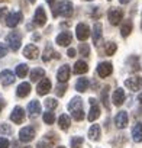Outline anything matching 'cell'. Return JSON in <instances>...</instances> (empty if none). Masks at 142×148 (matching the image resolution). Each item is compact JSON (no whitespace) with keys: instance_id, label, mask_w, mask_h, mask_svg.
<instances>
[{"instance_id":"cell-1","label":"cell","mask_w":142,"mask_h":148,"mask_svg":"<svg viewBox=\"0 0 142 148\" xmlns=\"http://www.w3.org/2000/svg\"><path fill=\"white\" fill-rule=\"evenodd\" d=\"M6 41H8L9 48H10L12 51H18V49L20 48L22 38H20V35H19L18 32H12V34H9L8 38H6Z\"/></svg>"},{"instance_id":"cell-2","label":"cell","mask_w":142,"mask_h":148,"mask_svg":"<svg viewBox=\"0 0 142 148\" xmlns=\"http://www.w3.org/2000/svg\"><path fill=\"white\" fill-rule=\"evenodd\" d=\"M73 5H71V2H68V0H64V2H59L58 3V13L64 18H70L71 15H73Z\"/></svg>"},{"instance_id":"cell-3","label":"cell","mask_w":142,"mask_h":148,"mask_svg":"<svg viewBox=\"0 0 142 148\" xmlns=\"http://www.w3.org/2000/svg\"><path fill=\"white\" fill-rule=\"evenodd\" d=\"M107 18H109V21H110L112 25H117L123 19V10L122 9H117V8H112L109 10V13H107Z\"/></svg>"},{"instance_id":"cell-4","label":"cell","mask_w":142,"mask_h":148,"mask_svg":"<svg viewBox=\"0 0 142 148\" xmlns=\"http://www.w3.org/2000/svg\"><path fill=\"white\" fill-rule=\"evenodd\" d=\"M33 136H35V129L32 126H25L19 132V139L22 142H31L33 139Z\"/></svg>"},{"instance_id":"cell-5","label":"cell","mask_w":142,"mask_h":148,"mask_svg":"<svg viewBox=\"0 0 142 148\" xmlns=\"http://www.w3.org/2000/svg\"><path fill=\"white\" fill-rule=\"evenodd\" d=\"M125 86L132 90V92H138L141 87H142V79L138 77V76H133V77H129L126 82H125Z\"/></svg>"},{"instance_id":"cell-6","label":"cell","mask_w":142,"mask_h":148,"mask_svg":"<svg viewBox=\"0 0 142 148\" xmlns=\"http://www.w3.org/2000/svg\"><path fill=\"white\" fill-rule=\"evenodd\" d=\"M22 18H23L22 12H13V13H9L8 18H6V25H8L9 28H15V26L19 25V22L22 21Z\"/></svg>"},{"instance_id":"cell-7","label":"cell","mask_w":142,"mask_h":148,"mask_svg":"<svg viewBox=\"0 0 142 148\" xmlns=\"http://www.w3.org/2000/svg\"><path fill=\"white\" fill-rule=\"evenodd\" d=\"M15 80H16L15 74L10 70H3L2 73H0V83H2L3 86H10V84H13Z\"/></svg>"},{"instance_id":"cell-8","label":"cell","mask_w":142,"mask_h":148,"mask_svg":"<svg viewBox=\"0 0 142 148\" xmlns=\"http://www.w3.org/2000/svg\"><path fill=\"white\" fill-rule=\"evenodd\" d=\"M112 71H113V67H112L110 62H100L99 67H97V74H99L102 79L109 77L110 74H112Z\"/></svg>"},{"instance_id":"cell-9","label":"cell","mask_w":142,"mask_h":148,"mask_svg":"<svg viewBox=\"0 0 142 148\" xmlns=\"http://www.w3.org/2000/svg\"><path fill=\"white\" fill-rule=\"evenodd\" d=\"M128 121H129V118H128V113H126L125 110H120V112H117V115L115 116V125H116L119 129H123V128H126V125H128Z\"/></svg>"},{"instance_id":"cell-10","label":"cell","mask_w":142,"mask_h":148,"mask_svg":"<svg viewBox=\"0 0 142 148\" xmlns=\"http://www.w3.org/2000/svg\"><path fill=\"white\" fill-rule=\"evenodd\" d=\"M33 22H35L36 26H44V25H45V22H46V15H45V10H44L42 6H39V8L36 9V12H35V15H33Z\"/></svg>"},{"instance_id":"cell-11","label":"cell","mask_w":142,"mask_h":148,"mask_svg":"<svg viewBox=\"0 0 142 148\" xmlns=\"http://www.w3.org/2000/svg\"><path fill=\"white\" fill-rule=\"evenodd\" d=\"M76 32H77V38L80 41H86L90 36V29L86 23H79L77 28H76Z\"/></svg>"},{"instance_id":"cell-12","label":"cell","mask_w":142,"mask_h":148,"mask_svg":"<svg viewBox=\"0 0 142 148\" xmlns=\"http://www.w3.org/2000/svg\"><path fill=\"white\" fill-rule=\"evenodd\" d=\"M51 82H49V79H41V82L38 83V86H36V92H38V95H41V96H44V95H46L49 90H51Z\"/></svg>"},{"instance_id":"cell-13","label":"cell","mask_w":142,"mask_h":148,"mask_svg":"<svg viewBox=\"0 0 142 148\" xmlns=\"http://www.w3.org/2000/svg\"><path fill=\"white\" fill-rule=\"evenodd\" d=\"M90 105H91V108H90V113H89V121L90 122H94L99 116H100V108H99V105L96 103V100L91 97L90 100Z\"/></svg>"},{"instance_id":"cell-14","label":"cell","mask_w":142,"mask_h":148,"mask_svg":"<svg viewBox=\"0 0 142 148\" xmlns=\"http://www.w3.org/2000/svg\"><path fill=\"white\" fill-rule=\"evenodd\" d=\"M57 77H58V83H67L68 79H70V65L64 64V65L58 70Z\"/></svg>"},{"instance_id":"cell-15","label":"cell","mask_w":142,"mask_h":148,"mask_svg":"<svg viewBox=\"0 0 142 148\" xmlns=\"http://www.w3.org/2000/svg\"><path fill=\"white\" fill-rule=\"evenodd\" d=\"M23 55H25L26 58H29V60H35V58L39 55V49L36 48V45L29 44V45L25 47V49H23Z\"/></svg>"},{"instance_id":"cell-16","label":"cell","mask_w":142,"mask_h":148,"mask_svg":"<svg viewBox=\"0 0 142 148\" xmlns=\"http://www.w3.org/2000/svg\"><path fill=\"white\" fill-rule=\"evenodd\" d=\"M10 119L15 122V123H22L23 122V119H25V112H23V109L20 108V106H16L15 109H13V112H12V115H10Z\"/></svg>"},{"instance_id":"cell-17","label":"cell","mask_w":142,"mask_h":148,"mask_svg":"<svg viewBox=\"0 0 142 148\" xmlns=\"http://www.w3.org/2000/svg\"><path fill=\"white\" fill-rule=\"evenodd\" d=\"M73 41V36H71L70 32H61L58 36H57V44L61 45V47H68Z\"/></svg>"},{"instance_id":"cell-18","label":"cell","mask_w":142,"mask_h":148,"mask_svg":"<svg viewBox=\"0 0 142 148\" xmlns=\"http://www.w3.org/2000/svg\"><path fill=\"white\" fill-rule=\"evenodd\" d=\"M28 113H29V116H32V118L38 116V115L41 113V103H39L38 100L29 102V105H28Z\"/></svg>"},{"instance_id":"cell-19","label":"cell","mask_w":142,"mask_h":148,"mask_svg":"<svg viewBox=\"0 0 142 148\" xmlns=\"http://www.w3.org/2000/svg\"><path fill=\"white\" fill-rule=\"evenodd\" d=\"M125 92H123V89H117V90H115V93H113V97H112V102H113V105H116V106H120V105H123V102H125Z\"/></svg>"},{"instance_id":"cell-20","label":"cell","mask_w":142,"mask_h":148,"mask_svg":"<svg viewBox=\"0 0 142 148\" xmlns=\"http://www.w3.org/2000/svg\"><path fill=\"white\" fill-rule=\"evenodd\" d=\"M29 93H31V84H29V83L23 82V83H20V84L18 86L16 95H18L19 97H26Z\"/></svg>"},{"instance_id":"cell-21","label":"cell","mask_w":142,"mask_h":148,"mask_svg":"<svg viewBox=\"0 0 142 148\" xmlns=\"http://www.w3.org/2000/svg\"><path fill=\"white\" fill-rule=\"evenodd\" d=\"M59 58V54H57L54 49H52V47L51 45H48V47H45V49H44V55H42V61H49L51 58Z\"/></svg>"},{"instance_id":"cell-22","label":"cell","mask_w":142,"mask_h":148,"mask_svg":"<svg viewBox=\"0 0 142 148\" xmlns=\"http://www.w3.org/2000/svg\"><path fill=\"white\" fill-rule=\"evenodd\" d=\"M68 109H70V112H76V110L83 109V100L80 97H73L71 102L68 103Z\"/></svg>"},{"instance_id":"cell-23","label":"cell","mask_w":142,"mask_h":148,"mask_svg":"<svg viewBox=\"0 0 142 148\" xmlns=\"http://www.w3.org/2000/svg\"><path fill=\"white\" fill-rule=\"evenodd\" d=\"M132 138L135 142H141L142 141V123H136L133 128H132Z\"/></svg>"},{"instance_id":"cell-24","label":"cell","mask_w":142,"mask_h":148,"mask_svg":"<svg viewBox=\"0 0 142 148\" xmlns=\"http://www.w3.org/2000/svg\"><path fill=\"white\" fill-rule=\"evenodd\" d=\"M102 31H103L102 23H100V22H96V23L93 25V32H91V35H93V42H99V39L102 38Z\"/></svg>"},{"instance_id":"cell-25","label":"cell","mask_w":142,"mask_h":148,"mask_svg":"<svg viewBox=\"0 0 142 148\" xmlns=\"http://www.w3.org/2000/svg\"><path fill=\"white\" fill-rule=\"evenodd\" d=\"M73 71H74L76 74H86V73L89 71V65H87L83 60H81V61H77V62L74 64Z\"/></svg>"},{"instance_id":"cell-26","label":"cell","mask_w":142,"mask_h":148,"mask_svg":"<svg viewBox=\"0 0 142 148\" xmlns=\"http://www.w3.org/2000/svg\"><path fill=\"white\" fill-rule=\"evenodd\" d=\"M58 125H59V128L61 129H64V131H67L68 128H70V125H71V118L68 116V115H61L59 116V119H58Z\"/></svg>"},{"instance_id":"cell-27","label":"cell","mask_w":142,"mask_h":148,"mask_svg":"<svg viewBox=\"0 0 142 148\" xmlns=\"http://www.w3.org/2000/svg\"><path fill=\"white\" fill-rule=\"evenodd\" d=\"M44 77H45V71L42 68H33L31 71V80L32 82H38V80H41Z\"/></svg>"},{"instance_id":"cell-28","label":"cell","mask_w":142,"mask_h":148,"mask_svg":"<svg viewBox=\"0 0 142 148\" xmlns=\"http://www.w3.org/2000/svg\"><path fill=\"white\" fill-rule=\"evenodd\" d=\"M132 28H133L132 22H130V21H125V22L122 23V26H120V34H122V36L126 38V36L132 32Z\"/></svg>"},{"instance_id":"cell-29","label":"cell","mask_w":142,"mask_h":148,"mask_svg":"<svg viewBox=\"0 0 142 148\" xmlns=\"http://www.w3.org/2000/svg\"><path fill=\"white\" fill-rule=\"evenodd\" d=\"M89 136L93 141H99L100 139V126L99 125H91V128L89 129Z\"/></svg>"},{"instance_id":"cell-30","label":"cell","mask_w":142,"mask_h":148,"mask_svg":"<svg viewBox=\"0 0 142 148\" xmlns=\"http://www.w3.org/2000/svg\"><path fill=\"white\" fill-rule=\"evenodd\" d=\"M89 89V79H79L77 84H76V90L77 92H86Z\"/></svg>"},{"instance_id":"cell-31","label":"cell","mask_w":142,"mask_h":148,"mask_svg":"<svg viewBox=\"0 0 142 148\" xmlns=\"http://www.w3.org/2000/svg\"><path fill=\"white\" fill-rule=\"evenodd\" d=\"M28 71H29V68H28V65L26 64H19L18 67H16V76L18 77H25L26 74H28Z\"/></svg>"},{"instance_id":"cell-32","label":"cell","mask_w":142,"mask_h":148,"mask_svg":"<svg viewBox=\"0 0 142 148\" xmlns=\"http://www.w3.org/2000/svg\"><path fill=\"white\" fill-rule=\"evenodd\" d=\"M102 102H103L106 109H110V106H109V86H106L102 90Z\"/></svg>"},{"instance_id":"cell-33","label":"cell","mask_w":142,"mask_h":148,"mask_svg":"<svg viewBox=\"0 0 142 148\" xmlns=\"http://www.w3.org/2000/svg\"><path fill=\"white\" fill-rule=\"evenodd\" d=\"M116 49H117V45H116L115 42H107V44H106V48H104L106 55H113V54L116 52Z\"/></svg>"},{"instance_id":"cell-34","label":"cell","mask_w":142,"mask_h":148,"mask_svg":"<svg viewBox=\"0 0 142 148\" xmlns=\"http://www.w3.org/2000/svg\"><path fill=\"white\" fill-rule=\"evenodd\" d=\"M70 144H71V148H81V145H83V138H81V136H74V138H71Z\"/></svg>"},{"instance_id":"cell-35","label":"cell","mask_w":142,"mask_h":148,"mask_svg":"<svg viewBox=\"0 0 142 148\" xmlns=\"http://www.w3.org/2000/svg\"><path fill=\"white\" fill-rule=\"evenodd\" d=\"M54 121H55L54 113H52V112H49V110H46V112L44 113V122H45V123H48V125H51V123H54Z\"/></svg>"},{"instance_id":"cell-36","label":"cell","mask_w":142,"mask_h":148,"mask_svg":"<svg viewBox=\"0 0 142 148\" xmlns=\"http://www.w3.org/2000/svg\"><path fill=\"white\" fill-rule=\"evenodd\" d=\"M58 106V102L55 100V99H46L45 100V108H46V110H52V109H55Z\"/></svg>"},{"instance_id":"cell-37","label":"cell","mask_w":142,"mask_h":148,"mask_svg":"<svg viewBox=\"0 0 142 148\" xmlns=\"http://www.w3.org/2000/svg\"><path fill=\"white\" fill-rule=\"evenodd\" d=\"M0 134L2 135H10L12 134V128L8 123H0Z\"/></svg>"},{"instance_id":"cell-38","label":"cell","mask_w":142,"mask_h":148,"mask_svg":"<svg viewBox=\"0 0 142 148\" xmlns=\"http://www.w3.org/2000/svg\"><path fill=\"white\" fill-rule=\"evenodd\" d=\"M65 90H67L65 83H61V84H58V86L55 87V93H57V96H59V97H62V96L65 95Z\"/></svg>"},{"instance_id":"cell-39","label":"cell","mask_w":142,"mask_h":148,"mask_svg":"<svg viewBox=\"0 0 142 148\" xmlns=\"http://www.w3.org/2000/svg\"><path fill=\"white\" fill-rule=\"evenodd\" d=\"M79 51H80V54H81L83 57H89V54H90V48H89L87 44H80Z\"/></svg>"},{"instance_id":"cell-40","label":"cell","mask_w":142,"mask_h":148,"mask_svg":"<svg viewBox=\"0 0 142 148\" xmlns=\"http://www.w3.org/2000/svg\"><path fill=\"white\" fill-rule=\"evenodd\" d=\"M128 62L130 64V68H132L133 71L139 70V64H138V57H130V58L128 60Z\"/></svg>"},{"instance_id":"cell-41","label":"cell","mask_w":142,"mask_h":148,"mask_svg":"<svg viewBox=\"0 0 142 148\" xmlns=\"http://www.w3.org/2000/svg\"><path fill=\"white\" fill-rule=\"evenodd\" d=\"M5 55H8V47L5 44H0V58H3Z\"/></svg>"},{"instance_id":"cell-42","label":"cell","mask_w":142,"mask_h":148,"mask_svg":"<svg viewBox=\"0 0 142 148\" xmlns=\"http://www.w3.org/2000/svg\"><path fill=\"white\" fill-rule=\"evenodd\" d=\"M0 148H9V141L6 138H0Z\"/></svg>"},{"instance_id":"cell-43","label":"cell","mask_w":142,"mask_h":148,"mask_svg":"<svg viewBox=\"0 0 142 148\" xmlns=\"http://www.w3.org/2000/svg\"><path fill=\"white\" fill-rule=\"evenodd\" d=\"M36 148H51V145L48 142H45V141H39L36 144Z\"/></svg>"},{"instance_id":"cell-44","label":"cell","mask_w":142,"mask_h":148,"mask_svg":"<svg viewBox=\"0 0 142 148\" xmlns=\"http://www.w3.org/2000/svg\"><path fill=\"white\" fill-rule=\"evenodd\" d=\"M67 55H68L70 58H74V57H76V49H74V48H68Z\"/></svg>"},{"instance_id":"cell-45","label":"cell","mask_w":142,"mask_h":148,"mask_svg":"<svg viewBox=\"0 0 142 148\" xmlns=\"http://www.w3.org/2000/svg\"><path fill=\"white\" fill-rule=\"evenodd\" d=\"M6 12H8V9H6V8H2V9H0V18L5 16V15H6Z\"/></svg>"},{"instance_id":"cell-46","label":"cell","mask_w":142,"mask_h":148,"mask_svg":"<svg viewBox=\"0 0 142 148\" xmlns=\"http://www.w3.org/2000/svg\"><path fill=\"white\" fill-rule=\"evenodd\" d=\"M5 105H6V103H5V100H3V99H0V112H2V109L5 108Z\"/></svg>"},{"instance_id":"cell-47","label":"cell","mask_w":142,"mask_h":148,"mask_svg":"<svg viewBox=\"0 0 142 148\" xmlns=\"http://www.w3.org/2000/svg\"><path fill=\"white\" fill-rule=\"evenodd\" d=\"M119 2H120L122 5H126V3H129V2H130V0H119Z\"/></svg>"},{"instance_id":"cell-48","label":"cell","mask_w":142,"mask_h":148,"mask_svg":"<svg viewBox=\"0 0 142 148\" xmlns=\"http://www.w3.org/2000/svg\"><path fill=\"white\" fill-rule=\"evenodd\" d=\"M138 100H139V103H141V105H142V93H141V95H139V96H138Z\"/></svg>"},{"instance_id":"cell-49","label":"cell","mask_w":142,"mask_h":148,"mask_svg":"<svg viewBox=\"0 0 142 148\" xmlns=\"http://www.w3.org/2000/svg\"><path fill=\"white\" fill-rule=\"evenodd\" d=\"M46 2H48L49 5H52V3H54V0H46Z\"/></svg>"},{"instance_id":"cell-50","label":"cell","mask_w":142,"mask_h":148,"mask_svg":"<svg viewBox=\"0 0 142 148\" xmlns=\"http://www.w3.org/2000/svg\"><path fill=\"white\" fill-rule=\"evenodd\" d=\"M29 2H31V3H33V2H35V0H29Z\"/></svg>"},{"instance_id":"cell-51","label":"cell","mask_w":142,"mask_h":148,"mask_svg":"<svg viewBox=\"0 0 142 148\" xmlns=\"http://www.w3.org/2000/svg\"><path fill=\"white\" fill-rule=\"evenodd\" d=\"M25 148H32V147H25Z\"/></svg>"},{"instance_id":"cell-52","label":"cell","mask_w":142,"mask_h":148,"mask_svg":"<svg viewBox=\"0 0 142 148\" xmlns=\"http://www.w3.org/2000/svg\"><path fill=\"white\" fill-rule=\"evenodd\" d=\"M58 148H64V147H58Z\"/></svg>"},{"instance_id":"cell-53","label":"cell","mask_w":142,"mask_h":148,"mask_svg":"<svg viewBox=\"0 0 142 148\" xmlns=\"http://www.w3.org/2000/svg\"><path fill=\"white\" fill-rule=\"evenodd\" d=\"M87 2H90V0H87Z\"/></svg>"},{"instance_id":"cell-54","label":"cell","mask_w":142,"mask_h":148,"mask_svg":"<svg viewBox=\"0 0 142 148\" xmlns=\"http://www.w3.org/2000/svg\"><path fill=\"white\" fill-rule=\"evenodd\" d=\"M141 26H142V25H141Z\"/></svg>"}]
</instances>
